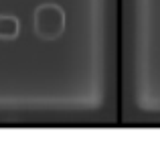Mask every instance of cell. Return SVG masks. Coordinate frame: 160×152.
I'll return each mask as SVG.
<instances>
[{"instance_id": "7a4b0ae2", "label": "cell", "mask_w": 160, "mask_h": 152, "mask_svg": "<svg viewBox=\"0 0 160 152\" xmlns=\"http://www.w3.org/2000/svg\"><path fill=\"white\" fill-rule=\"evenodd\" d=\"M20 35V20L14 14H0V41H14Z\"/></svg>"}, {"instance_id": "6da1fadb", "label": "cell", "mask_w": 160, "mask_h": 152, "mask_svg": "<svg viewBox=\"0 0 160 152\" xmlns=\"http://www.w3.org/2000/svg\"><path fill=\"white\" fill-rule=\"evenodd\" d=\"M67 16L59 4H41L32 14V28L41 41H57L65 33Z\"/></svg>"}]
</instances>
